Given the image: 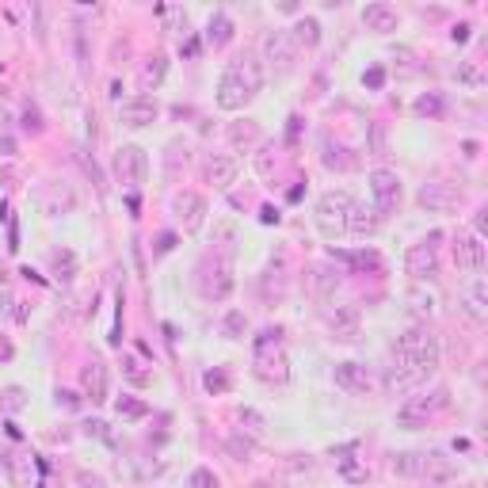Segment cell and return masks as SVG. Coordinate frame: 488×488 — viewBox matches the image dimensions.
Masks as SVG:
<instances>
[{
    "mask_svg": "<svg viewBox=\"0 0 488 488\" xmlns=\"http://www.w3.org/2000/svg\"><path fill=\"white\" fill-rule=\"evenodd\" d=\"M279 218H283V214H279L275 206H264V210H260V221L264 225H279Z\"/></svg>",
    "mask_w": 488,
    "mask_h": 488,
    "instance_id": "55",
    "label": "cell"
},
{
    "mask_svg": "<svg viewBox=\"0 0 488 488\" xmlns=\"http://www.w3.org/2000/svg\"><path fill=\"white\" fill-rule=\"evenodd\" d=\"M290 39H294L298 50H302V46L309 50V46H317V42H321V23H317L313 16H302V20H298L294 27H290Z\"/></svg>",
    "mask_w": 488,
    "mask_h": 488,
    "instance_id": "28",
    "label": "cell"
},
{
    "mask_svg": "<svg viewBox=\"0 0 488 488\" xmlns=\"http://www.w3.org/2000/svg\"><path fill=\"white\" fill-rule=\"evenodd\" d=\"M77 481H80V488H103V481L92 473H77Z\"/></svg>",
    "mask_w": 488,
    "mask_h": 488,
    "instance_id": "59",
    "label": "cell"
},
{
    "mask_svg": "<svg viewBox=\"0 0 488 488\" xmlns=\"http://www.w3.org/2000/svg\"><path fill=\"white\" fill-rule=\"evenodd\" d=\"M180 164H187V142H168V153H164V172H168V180H176L180 176Z\"/></svg>",
    "mask_w": 488,
    "mask_h": 488,
    "instance_id": "33",
    "label": "cell"
},
{
    "mask_svg": "<svg viewBox=\"0 0 488 488\" xmlns=\"http://www.w3.org/2000/svg\"><path fill=\"white\" fill-rule=\"evenodd\" d=\"M336 469H340L343 481H351V484H366V465L359 462V458H355V446L336 450Z\"/></svg>",
    "mask_w": 488,
    "mask_h": 488,
    "instance_id": "26",
    "label": "cell"
},
{
    "mask_svg": "<svg viewBox=\"0 0 488 488\" xmlns=\"http://www.w3.org/2000/svg\"><path fill=\"white\" fill-rule=\"evenodd\" d=\"M458 477V469H454V462L450 458H443V454H435V450H424V477L420 481H427V484H450Z\"/></svg>",
    "mask_w": 488,
    "mask_h": 488,
    "instance_id": "24",
    "label": "cell"
},
{
    "mask_svg": "<svg viewBox=\"0 0 488 488\" xmlns=\"http://www.w3.org/2000/svg\"><path fill=\"white\" fill-rule=\"evenodd\" d=\"M362 84H366V88H374V92H378L382 84H386V69H382V65H374V69H366Z\"/></svg>",
    "mask_w": 488,
    "mask_h": 488,
    "instance_id": "49",
    "label": "cell"
},
{
    "mask_svg": "<svg viewBox=\"0 0 488 488\" xmlns=\"http://www.w3.org/2000/svg\"><path fill=\"white\" fill-rule=\"evenodd\" d=\"M424 382L427 378L416 370V366H408L405 359H393L389 355V366H386V393L389 397H408V393H416Z\"/></svg>",
    "mask_w": 488,
    "mask_h": 488,
    "instance_id": "10",
    "label": "cell"
},
{
    "mask_svg": "<svg viewBox=\"0 0 488 488\" xmlns=\"http://www.w3.org/2000/svg\"><path fill=\"white\" fill-rule=\"evenodd\" d=\"M122 370H126V378L134 382V386H149V382H153V374H149L138 359H122Z\"/></svg>",
    "mask_w": 488,
    "mask_h": 488,
    "instance_id": "38",
    "label": "cell"
},
{
    "mask_svg": "<svg viewBox=\"0 0 488 488\" xmlns=\"http://www.w3.org/2000/svg\"><path fill=\"white\" fill-rule=\"evenodd\" d=\"M80 386H84V397H88L92 405H103V401H107V393H111V374H107V362L92 355V359L80 366Z\"/></svg>",
    "mask_w": 488,
    "mask_h": 488,
    "instance_id": "11",
    "label": "cell"
},
{
    "mask_svg": "<svg viewBox=\"0 0 488 488\" xmlns=\"http://www.w3.org/2000/svg\"><path fill=\"white\" fill-rule=\"evenodd\" d=\"M465 488H481V484H465Z\"/></svg>",
    "mask_w": 488,
    "mask_h": 488,
    "instance_id": "64",
    "label": "cell"
},
{
    "mask_svg": "<svg viewBox=\"0 0 488 488\" xmlns=\"http://www.w3.org/2000/svg\"><path fill=\"white\" fill-rule=\"evenodd\" d=\"M462 302H465V313L473 317V321H484L488 317V286L481 275H473L462 290Z\"/></svg>",
    "mask_w": 488,
    "mask_h": 488,
    "instance_id": "22",
    "label": "cell"
},
{
    "mask_svg": "<svg viewBox=\"0 0 488 488\" xmlns=\"http://www.w3.org/2000/svg\"><path fill=\"white\" fill-rule=\"evenodd\" d=\"M328 328H332V340L355 343L359 340V309L355 305H336L332 317H328Z\"/></svg>",
    "mask_w": 488,
    "mask_h": 488,
    "instance_id": "17",
    "label": "cell"
},
{
    "mask_svg": "<svg viewBox=\"0 0 488 488\" xmlns=\"http://www.w3.org/2000/svg\"><path fill=\"white\" fill-rule=\"evenodd\" d=\"M256 168L264 176H271V149H260V157H256Z\"/></svg>",
    "mask_w": 488,
    "mask_h": 488,
    "instance_id": "56",
    "label": "cell"
},
{
    "mask_svg": "<svg viewBox=\"0 0 488 488\" xmlns=\"http://www.w3.org/2000/svg\"><path fill=\"white\" fill-rule=\"evenodd\" d=\"M374 157H386V126L374 122Z\"/></svg>",
    "mask_w": 488,
    "mask_h": 488,
    "instance_id": "50",
    "label": "cell"
},
{
    "mask_svg": "<svg viewBox=\"0 0 488 488\" xmlns=\"http://www.w3.org/2000/svg\"><path fill=\"white\" fill-rule=\"evenodd\" d=\"M42 206H46V214H69L73 206H77V195H73V187L69 183H46L42 187Z\"/></svg>",
    "mask_w": 488,
    "mask_h": 488,
    "instance_id": "23",
    "label": "cell"
},
{
    "mask_svg": "<svg viewBox=\"0 0 488 488\" xmlns=\"http://www.w3.org/2000/svg\"><path fill=\"white\" fill-rule=\"evenodd\" d=\"M443 240V233H431L420 244H412L408 256H405V267L408 275L416 279V283H424V279H435L439 275V256H435V244Z\"/></svg>",
    "mask_w": 488,
    "mask_h": 488,
    "instance_id": "7",
    "label": "cell"
},
{
    "mask_svg": "<svg viewBox=\"0 0 488 488\" xmlns=\"http://www.w3.org/2000/svg\"><path fill=\"white\" fill-rule=\"evenodd\" d=\"M252 366H256V374L267 382V386H283L290 378L286 370V343H283V328H264V332L256 336V347H252Z\"/></svg>",
    "mask_w": 488,
    "mask_h": 488,
    "instance_id": "3",
    "label": "cell"
},
{
    "mask_svg": "<svg viewBox=\"0 0 488 488\" xmlns=\"http://www.w3.org/2000/svg\"><path fill=\"white\" fill-rule=\"evenodd\" d=\"M264 88V65H260L252 54H240L225 65L221 73V84H218V107L221 111H240L248 107L252 99L260 96Z\"/></svg>",
    "mask_w": 488,
    "mask_h": 488,
    "instance_id": "1",
    "label": "cell"
},
{
    "mask_svg": "<svg viewBox=\"0 0 488 488\" xmlns=\"http://www.w3.org/2000/svg\"><path fill=\"white\" fill-rule=\"evenodd\" d=\"M355 199L347 191H324L321 199H317V225H321V233L328 240L343 237L347 233V214H351Z\"/></svg>",
    "mask_w": 488,
    "mask_h": 488,
    "instance_id": "5",
    "label": "cell"
},
{
    "mask_svg": "<svg viewBox=\"0 0 488 488\" xmlns=\"http://www.w3.org/2000/svg\"><path fill=\"white\" fill-rule=\"evenodd\" d=\"M164 73H168V58H164V54H153V58L145 61V69H142V88L153 92L157 84L164 80Z\"/></svg>",
    "mask_w": 488,
    "mask_h": 488,
    "instance_id": "30",
    "label": "cell"
},
{
    "mask_svg": "<svg viewBox=\"0 0 488 488\" xmlns=\"http://www.w3.org/2000/svg\"><path fill=\"white\" fill-rule=\"evenodd\" d=\"M0 405H4L8 412H20V408L27 405V393H23L20 386H8L4 393H0Z\"/></svg>",
    "mask_w": 488,
    "mask_h": 488,
    "instance_id": "42",
    "label": "cell"
},
{
    "mask_svg": "<svg viewBox=\"0 0 488 488\" xmlns=\"http://www.w3.org/2000/svg\"><path fill=\"white\" fill-rule=\"evenodd\" d=\"M416 199L431 214H450V210H458V206H462V191H458L454 183H424Z\"/></svg>",
    "mask_w": 488,
    "mask_h": 488,
    "instance_id": "12",
    "label": "cell"
},
{
    "mask_svg": "<svg viewBox=\"0 0 488 488\" xmlns=\"http://www.w3.org/2000/svg\"><path fill=\"white\" fill-rule=\"evenodd\" d=\"M233 237H237V229H233L229 221H221V225H214V240H225V244H233Z\"/></svg>",
    "mask_w": 488,
    "mask_h": 488,
    "instance_id": "52",
    "label": "cell"
},
{
    "mask_svg": "<svg viewBox=\"0 0 488 488\" xmlns=\"http://www.w3.org/2000/svg\"><path fill=\"white\" fill-rule=\"evenodd\" d=\"M458 80L469 84V88H481V84H484V73L477 69L473 61H462V65H458Z\"/></svg>",
    "mask_w": 488,
    "mask_h": 488,
    "instance_id": "41",
    "label": "cell"
},
{
    "mask_svg": "<svg viewBox=\"0 0 488 488\" xmlns=\"http://www.w3.org/2000/svg\"><path fill=\"white\" fill-rule=\"evenodd\" d=\"M180 54H183V58H199V39H183Z\"/></svg>",
    "mask_w": 488,
    "mask_h": 488,
    "instance_id": "54",
    "label": "cell"
},
{
    "mask_svg": "<svg viewBox=\"0 0 488 488\" xmlns=\"http://www.w3.org/2000/svg\"><path fill=\"white\" fill-rule=\"evenodd\" d=\"M206 389H210V393H225V389H229V374H225L221 370V366H214V370H206Z\"/></svg>",
    "mask_w": 488,
    "mask_h": 488,
    "instance_id": "44",
    "label": "cell"
},
{
    "mask_svg": "<svg viewBox=\"0 0 488 488\" xmlns=\"http://www.w3.org/2000/svg\"><path fill=\"white\" fill-rule=\"evenodd\" d=\"M469 31H473V27H469V23H458L450 35H454V42H465V39H469Z\"/></svg>",
    "mask_w": 488,
    "mask_h": 488,
    "instance_id": "60",
    "label": "cell"
},
{
    "mask_svg": "<svg viewBox=\"0 0 488 488\" xmlns=\"http://www.w3.org/2000/svg\"><path fill=\"white\" fill-rule=\"evenodd\" d=\"M378 210H366V206L355 202L351 214H347V233H359V237H370L374 229H378Z\"/></svg>",
    "mask_w": 488,
    "mask_h": 488,
    "instance_id": "27",
    "label": "cell"
},
{
    "mask_svg": "<svg viewBox=\"0 0 488 488\" xmlns=\"http://www.w3.org/2000/svg\"><path fill=\"white\" fill-rule=\"evenodd\" d=\"M176 248V233H161V237H157V256H168V252H172Z\"/></svg>",
    "mask_w": 488,
    "mask_h": 488,
    "instance_id": "51",
    "label": "cell"
},
{
    "mask_svg": "<svg viewBox=\"0 0 488 488\" xmlns=\"http://www.w3.org/2000/svg\"><path fill=\"white\" fill-rule=\"evenodd\" d=\"M16 355V347H12V340H8V336H0V362H8Z\"/></svg>",
    "mask_w": 488,
    "mask_h": 488,
    "instance_id": "58",
    "label": "cell"
},
{
    "mask_svg": "<svg viewBox=\"0 0 488 488\" xmlns=\"http://www.w3.org/2000/svg\"><path fill=\"white\" fill-rule=\"evenodd\" d=\"M12 305H16V298L8 294V290H0V313H8V309H12Z\"/></svg>",
    "mask_w": 488,
    "mask_h": 488,
    "instance_id": "61",
    "label": "cell"
},
{
    "mask_svg": "<svg viewBox=\"0 0 488 488\" xmlns=\"http://www.w3.org/2000/svg\"><path fill=\"white\" fill-rule=\"evenodd\" d=\"M187 484H191V488H218V473H214V469H206V465H199V469H191Z\"/></svg>",
    "mask_w": 488,
    "mask_h": 488,
    "instance_id": "39",
    "label": "cell"
},
{
    "mask_svg": "<svg viewBox=\"0 0 488 488\" xmlns=\"http://www.w3.org/2000/svg\"><path fill=\"white\" fill-rule=\"evenodd\" d=\"M221 328H225V336H229V340H240V336L248 332V317H244L240 309H229V313L221 317Z\"/></svg>",
    "mask_w": 488,
    "mask_h": 488,
    "instance_id": "35",
    "label": "cell"
},
{
    "mask_svg": "<svg viewBox=\"0 0 488 488\" xmlns=\"http://www.w3.org/2000/svg\"><path fill=\"white\" fill-rule=\"evenodd\" d=\"M264 58L275 65L279 73H286L290 65H294L298 46H294V39H290V31H267L264 35Z\"/></svg>",
    "mask_w": 488,
    "mask_h": 488,
    "instance_id": "13",
    "label": "cell"
},
{
    "mask_svg": "<svg viewBox=\"0 0 488 488\" xmlns=\"http://www.w3.org/2000/svg\"><path fill=\"white\" fill-rule=\"evenodd\" d=\"M370 195H374V210L382 214H393L401 206V180L397 172H389V168H374L370 172Z\"/></svg>",
    "mask_w": 488,
    "mask_h": 488,
    "instance_id": "9",
    "label": "cell"
},
{
    "mask_svg": "<svg viewBox=\"0 0 488 488\" xmlns=\"http://www.w3.org/2000/svg\"><path fill=\"white\" fill-rule=\"evenodd\" d=\"M115 412L122 420H142L149 412V405H145V401H138V397H130V393H122V397L115 401Z\"/></svg>",
    "mask_w": 488,
    "mask_h": 488,
    "instance_id": "34",
    "label": "cell"
},
{
    "mask_svg": "<svg viewBox=\"0 0 488 488\" xmlns=\"http://www.w3.org/2000/svg\"><path fill=\"white\" fill-rule=\"evenodd\" d=\"M145 172H149V161H145V149L142 145H118L115 149V176L118 183L126 187H142L145 183Z\"/></svg>",
    "mask_w": 488,
    "mask_h": 488,
    "instance_id": "8",
    "label": "cell"
},
{
    "mask_svg": "<svg viewBox=\"0 0 488 488\" xmlns=\"http://www.w3.org/2000/svg\"><path fill=\"white\" fill-rule=\"evenodd\" d=\"M233 39V20L225 12H214L210 16V23H206V42L214 46V50H221L225 42Z\"/></svg>",
    "mask_w": 488,
    "mask_h": 488,
    "instance_id": "29",
    "label": "cell"
},
{
    "mask_svg": "<svg viewBox=\"0 0 488 488\" xmlns=\"http://www.w3.org/2000/svg\"><path fill=\"white\" fill-rule=\"evenodd\" d=\"M416 115H431V118H435V115H443V99H439L435 92L420 96V99H416Z\"/></svg>",
    "mask_w": 488,
    "mask_h": 488,
    "instance_id": "43",
    "label": "cell"
},
{
    "mask_svg": "<svg viewBox=\"0 0 488 488\" xmlns=\"http://www.w3.org/2000/svg\"><path fill=\"white\" fill-rule=\"evenodd\" d=\"M450 405V389L446 386H435V389H427V393H408L405 397V405H401L397 412V420L401 424H408V427H424L431 416H439Z\"/></svg>",
    "mask_w": 488,
    "mask_h": 488,
    "instance_id": "4",
    "label": "cell"
},
{
    "mask_svg": "<svg viewBox=\"0 0 488 488\" xmlns=\"http://www.w3.org/2000/svg\"><path fill=\"white\" fill-rule=\"evenodd\" d=\"M88 431H92V435H99V439H107V443H111V431H107V424H103V420H92V424H88Z\"/></svg>",
    "mask_w": 488,
    "mask_h": 488,
    "instance_id": "57",
    "label": "cell"
},
{
    "mask_svg": "<svg viewBox=\"0 0 488 488\" xmlns=\"http://www.w3.org/2000/svg\"><path fill=\"white\" fill-rule=\"evenodd\" d=\"M237 420H240V424H248V431H260V427H264V416H260L256 408H240Z\"/></svg>",
    "mask_w": 488,
    "mask_h": 488,
    "instance_id": "48",
    "label": "cell"
},
{
    "mask_svg": "<svg viewBox=\"0 0 488 488\" xmlns=\"http://www.w3.org/2000/svg\"><path fill=\"white\" fill-rule=\"evenodd\" d=\"M389 469L397 477L420 481V477H424V450H401V454H389Z\"/></svg>",
    "mask_w": 488,
    "mask_h": 488,
    "instance_id": "25",
    "label": "cell"
},
{
    "mask_svg": "<svg viewBox=\"0 0 488 488\" xmlns=\"http://www.w3.org/2000/svg\"><path fill=\"white\" fill-rule=\"evenodd\" d=\"M408 302H412V313H416V317H427L431 305H435V302H431V294H424V290H412Z\"/></svg>",
    "mask_w": 488,
    "mask_h": 488,
    "instance_id": "45",
    "label": "cell"
},
{
    "mask_svg": "<svg viewBox=\"0 0 488 488\" xmlns=\"http://www.w3.org/2000/svg\"><path fill=\"white\" fill-rule=\"evenodd\" d=\"M362 23L370 27V31L389 35V31H397L401 16H397V8H393V4H386V0H374V4L362 8Z\"/></svg>",
    "mask_w": 488,
    "mask_h": 488,
    "instance_id": "20",
    "label": "cell"
},
{
    "mask_svg": "<svg viewBox=\"0 0 488 488\" xmlns=\"http://www.w3.org/2000/svg\"><path fill=\"white\" fill-rule=\"evenodd\" d=\"M54 397H58V405H61V408H77V405H80V397H77L73 389H58Z\"/></svg>",
    "mask_w": 488,
    "mask_h": 488,
    "instance_id": "53",
    "label": "cell"
},
{
    "mask_svg": "<svg viewBox=\"0 0 488 488\" xmlns=\"http://www.w3.org/2000/svg\"><path fill=\"white\" fill-rule=\"evenodd\" d=\"M50 267H54V275L61 279V283H73V275H77V256H73L69 248H61V252H54L50 256Z\"/></svg>",
    "mask_w": 488,
    "mask_h": 488,
    "instance_id": "31",
    "label": "cell"
},
{
    "mask_svg": "<svg viewBox=\"0 0 488 488\" xmlns=\"http://www.w3.org/2000/svg\"><path fill=\"white\" fill-rule=\"evenodd\" d=\"M157 115H161V107H157V99L153 96H134V99H126L118 107V118L126 122V126H134V130H142L149 126Z\"/></svg>",
    "mask_w": 488,
    "mask_h": 488,
    "instance_id": "16",
    "label": "cell"
},
{
    "mask_svg": "<svg viewBox=\"0 0 488 488\" xmlns=\"http://www.w3.org/2000/svg\"><path fill=\"white\" fill-rule=\"evenodd\" d=\"M172 214H176V221L191 233V229H199L202 218H206V199L195 191H180V195H172Z\"/></svg>",
    "mask_w": 488,
    "mask_h": 488,
    "instance_id": "15",
    "label": "cell"
},
{
    "mask_svg": "<svg viewBox=\"0 0 488 488\" xmlns=\"http://www.w3.org/2000/svg\"><path fill=\"white\" fill-rule=\"evenodd\" d=\"M336 290H340V275H336V271H328V267H321V271H317V294L332 298Z\"/></svg>",
    "mask_w": 488,
    "mask_h": 488,
    "instance_id": "37",
    "label": "cell"
},
{
    "mask_svg": "<svg viewBox=\"0 0 488 488\" xmlns=\"http://www.w3.org/2000/svg\"><path fill=\"white\" fill-rule=\"evenodd\" d=\"M332 260H340V264H347L351 271H359V275H366V271H382V256L374 248H332Z\"/></svg>",
    "mask_w": 488,
    "mask_h": 488,
    "instance_id": "21",
    "label": "cell"
},
{
    "mask_svg": "<svg viewBox=\"0 0 488 488\" xmlns=\"http://www.w3.org/2000/svg\"><path fill=\"white\" fill-rule=\"evenodd\" d=\"M229 134H233V142H244V145H256L260 142V134H256V126H252V122H248V126H240V122H237Z\"/></svg>",
    "mask_w": 488,
    "mask_h": 488,
    "instance_id": "47",
    "label": "cell"
},
{
    "mask_svg": "<svg viewBox=\"0 0 488 488\" xmlns=\"http://www.w3.org/2000/svg\"><path fill=\"white\" fill-rule=\"evenodd\" d=\"M23 130L27 134H42V115H39V107H31V103L23 107Z\"/></svg>",
    "mask_w": 488,
    "mask_h": 488,
    "instance_id": "46",
    "label": "cell"
},
{
    "mask_svg": "<svg viewBox=\"0 0 488 488\" xmlns=\"http://www.w3.org/2000/svg\"><path fill=\"white\" fill-rule=\"evenodd\" d=\"M393 359H405L408 366H416L424 378H431V374L439 370V362H443V347H439V336L431 332L427 324H412L397 340V347H393Z\"/></svg>",
    "mask_w": 488,
    "mask_h": 488,
    "instance_id": "2",
    "label": "cell"
},
{
    "mask_svg": "<svg viewBox=\"0 0 488 488\" xmlns=\"http://www.w3.org/2000/svg\"><path fill=\"white\" fill-rule=\"evenodd\" d=\"M199 290L206 302H225L233 294V267L225 256H214V260H202L199 267Z\"/></svg>",
    "mask_w": 488,
    "mask_h": 488,
    "instance_id": "6",
    "label": "cell"
},
{
    "mask_svg": "<svg viewBox=\"0 0 488 488\" xmlns=\"http://www.w3.org/2000/svg\"><path fill=\"white\" fill-rule=\"evenodd\" d=\"M454 260H458V267L469 271V275H481L484 264H488V256H484V240L477 237V233H462L454 244Z\"/></svg>",
    "mask_w": 488,
    "mask_h": 488,
    "instance_id": "14",
    "label": "cell"
},
{
    "mask_svg": "<svg viewBox=\"0 0 488 488\" xmlns=\"http://www.w3.org/2000/svg\"><path fill=\"white\" fill-rule=\"evenodd\" d=\"M0 149H4L8 157H12V153H16V142H12V138H0Z\"/></svg>",
    "mask_w": 488,
    "mask_h": 488,
    "instance_id": "63",
    "label": "cell"
},
{
    "mask_svg": "<svg viewBox=\"0 0 488 488\" xmlns=\"http://www.w3.org/2000/svg\"><path fill=\"white\" fill-rule=\"evenodd\" d=\"M473 225H477V237H481V233H484V225H488V210H477Z\"/></svg>",
    "mask_w": 488,
    "mask_h": 488,
    "instance_id": "62",
    "label": "cell"
},
{
    "mask_svg": "<svg viewBox=\"0 0 488 488\" xmlns=\"http://www.w3.org/2000/svg\"><path fill=\"white\" fill-rule=\"evenodd\" d=\"M240 172V161L233 153H214L210 161H206V183H214L218 191H225L233 180H237Z\"/></svg>",
    "mask_w": 488,
    "mask_h": 488,
    "instance_id": "19",
    "label": "cell"
},
{
    "mask_svg": "<svg viewBox=\"0 0 488 488\" xmlns=\"http://www.w3.org/2000/svg\"><path fill=\"white\" fill-rule=\"evenodd\" d=\"M336 386L347 389L351 397H366L370 393V374L362 362H336Z\"/></svg>",
    "mask_w": 488,
    "mask_h": 488,
    "instance_id": "18",
    "label": "cell"
},
{
    "mask_svg": "<svg viewBox=\"0 0 488 488\" xmlns=\"http://www.w3.org/2000/svg\"><path fill=\"white\" fill-rule=\"evenodd\" d=\"M321 149H324V164L328 168H340V172H343V168H351V157H343V145H336L328 134H324Z\"/></svg>",
    "mask_w": 488,
    "mask_h": 488,
    "instance_id": "36",
    "label": "cell"
},
{
    "mask_svg": "<svg viewBox=\"0 0 488 488\" xmlns=\"http://www.w3.org/2000/svg\"><path fill=\"white\" fill-rule=\"evenodd\" d=\"M225 450H229L233 462H248V458L256 454V443H252V439H244L240 431H233V435H225Z\"/></svg>",
    "mask_w": 488,
    "mask_h": 488,
    "instance_id": "32",
    "label": "cell"
},
{
    "mask_svg": "<svg viewBox=\"0 0 488 488\" xmlns=\"http://www.w3.org/2000/svg\"><path fill=\"white\" fill-rule=\"evenodd\" d=\"M77 161H80V168H84V176H88V180H92V183H96L99 191H103V187H107V183H103V168L96 164V157H88V153H77Z\"/></svg>",
    "mask_w": 488,
    "mask_h": 488,
    "instance_id": "40",
    "label": "cell"
}]
</instances>
